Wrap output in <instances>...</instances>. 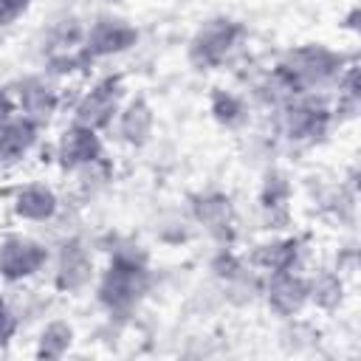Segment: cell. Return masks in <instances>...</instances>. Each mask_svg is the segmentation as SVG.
Segmentation results:
<instances>
[{
	"label": "cell",
	"instance_id": "6da1fadb",
	"mask_svg": "<svg viewBox=\"0 0 361 361\" xmlns=\"http://www.w3.org/2000/svg\"><path fill=\"white\" fill-rule=\"evenodd\" d=\"M152 285V262L149 251L135 240H116L110 245L104 268L96 274L93 290L96 302L107 310V316H130Z\"/></svg>",
	"mask_w": 361,
	"mask_h": 361
},
{
	"label": "cell",
	"instance_id": "7a4b0ae2",
	"mask_svg": "<svg viewBox=\"0 0 361 361\" xmlns=\"http://www.w3.org/2000/svg\"><path fill=\"white\" fill-rule=\"evenodd\" d=\"M347 62L350 56L324 42H302L282 51L271 68L293 93H324Z\"/></svg>",
	"mask_w": 361,
	"mask_h": 361
},
{
	"label": "cell",
	"instance_id": "3957f363",
	"mask_svg": "<svg viewBox=\"0 0 361 361\" xmlns=\"http://www.w3.org/2000/svg\"><path fill=\"white\" fill-rule=\"evenodd\" d=\"M248 28L226 14L203 20L186 45V59L195 71H217L234 59V54L245 45Z\"/></svg>",
	"mask_w": 361,
	"mask_h": 361
},
{
	"label": "cell",
	"instance_id": "277c9868",
	"mask_svg": "<svg viewBox=\"0 0 361 361\" xmlns=\"http://www.w3.org/2000/svg\"><path fill=\"white\" fill-rule=\"evenodd\" d=\"M333 124V99L327 93H296L274 113L276 135L290 144H316Z\"/></svg>",
	"mask_w": 361,
	"mask_h": 361
},
{
	"label": "cell",
	"instance_id": "5b68a950",
	"mask_svg": "<svg viewBox=\"0 0 361 361\" xmlns=\"http://www.w3.org/2000/svg\"><path fill=\"white\" fill-rule=\"evenodd\" d=\"M48 268H51V288L54 293H62V296L85 293L87 288H93L99 274L93 248L79 234H68L56 243V248L51 251Z\"/></svg>",
	"mask_w": 361,
	"mask_h": 361
},
{
	"label": "cell",
	"instance_id": "8992f818",
	"mask_svg": "<svg viewBox=\"0 0 361 361\" xmlns=\"http://www.w3.org/2000/svg\"><path fill=\"white\" fill-rule=\"evenodd\" d=\"M124 99H127V85L118 73L96 76L71 102V121L104 133L113 127L116 113L124 104Z\"/></svg>",
	"mask_w": 361,
	"mask_h": 361
},
{
	"label": "cell",
	"instance_id": "52a82bcc",
	"mask_svg": "<svg viewBox=\"0 0 361 361\" xmlns=\"http://www.w3.org/2000/svg\"><path fill=\"white\" fill-rule=\"evenodd\" d=\"M51 245L25 231H8L0 237V279L8 285H25L48 271Z\"/></svg>",
	"mask_w": 361,
	"mask_h": 361
},
{
	"label": "cell",
	"instance_id": "ba28073f",
	"mask_svg": "<svg viewBox=\"0 0 361 361\" xmlns=\"http://www.w3.org/2000/svg\"><path fill=\"white\" fill-rule=\"evenodd\" d=\"M189 220L217 245H231L237 237V206L220 189H203L189 197Z\"/></svg>",
	"mask_w": 361,
	"mask_h": 361
},
{
	"label": "cell",
	"instance_id": "9c48e42d",
	"mask_svg": "<svg viewBox=\"0 0 361 361\" xmlns=\"http://www.w3.org/2000/svg\"><path fill=\"white\" fill-rule=\"evenodd\" d=\"M11 87L17 113L37 121L39 127H48L54 121V116L62 110L65 96H62V85L56 79H51L45 71L42 73H25L20 76Z\"/></svg>",
	"mask_w": 361,
	"mask_h": 361
},
{
	"label": "cell",
	"instance_id": "30bf717a",
	"mask_svg": "<svg viewBox=\"0 0 361 361\" xmlns=\"http://www.w3.org/2000/svg\"><path fill=\"white\" fill-rule=\"evenodd\" d=\"M138 39H141V31L127 17L99 14L85 25L82 48L93 62H102V59H113V56L133 51L138 45Z\"/></svg>",
	"mask_w": 361,
	"mask_h": 361
},
{
	"label": "cell",
	"instance_id": "8fae6325",
	"mask_svg": "<svg viewBox=\"0 0 361 361\" xmlns=\"http://www.w3.org/2000/svg\"><path fill=\"white\" fill-rule=\"evenodd\" d=\"M8 212L17 223L28 226H51L62 212L59 192L45 180H25L17 183L8 195Z\"/></svg>",
	"mask_w": 361,
	"mask_h": 361
},
{
	"label": "cell",
	"instance_id": "7c38bea8",
	"mask_svg": "<svg viewBox=\"0 0 361 361\" xmlns=\"http://www.w3.org/2000/svg\"><path fill=\"white\" fill-rule=\"evenodd\" d=\"M290 200H293L290 175L279 166H268L257 189V209H259L262 228L268 234L290 228Z\"/></svg>",
	"mask_w": 361,
	"mask_h": 361
},
{
	"label": "cell",
	"instance_id": "4fadbf2b",
	"mask_svg": "<svg viewBox=\"0 0 361 361\" xmlns=\"http://www.w3.org/2000/svg\"><path fill=\"white\" fill-rule=\"evenodd\" d=\"M104 155H107V149H104L102 133L90 130L85 124H76V121L65 124L54 141V161L65 175H71Z\"/></svg>",
	"mask_w": 361,
	"mask_h": 361
},
{
	"label": "cell",
	"instance_id": "5bb4252c",
	"mask_svg": "<svg viewBox=\"0 0 361 361\" xmlns=\"http://www.w3.org/2000/svg\"><path fill=\"white\" fill-rule=\"evenodd\" d=\"M259 296L265 299L268 310L276 313L279 319H296L305 307H310L307 305V276L302 268L262 274Z\"/></svg>",
	"mask_w": 361,
	"mask_h": 361
},
{
	"label": "cell",
	"instance_id": "9a60e30c",
	"mask_svg": "<svg viewBox=\"0 0 361 361\" xmlns=\"http://www.w3.org/2000/svg\"><path fill=\"white\" fill-rule=\"evenodd\" d=\"M248 265L259 274H276V271H293L305 262V240L290 231H276L262 237L248 254Z\"/></svg>",
	"mask_w": 361,
	"mask_h": 361
},
{
	"label": "cell",
	"instance_id": "2e32d148",
	"mask_svg": "<svg viewBox=\"0 0 361 361\" xmlns=\"http://www.w3.org/2000/svg\"><path fill=\"white\" fill-rule=\"evenodd\" d=\"M155 127H158L155 107L149 104L147 96L135 93V96L124 99V104L118 107L116 121H113L110 130L116 133L118 144H124L127 149H144L155 138Z\"/></svg>",
	"mask_w": 361,
	"mask_h": 361
},
{
	"label": "cell",
	"instance_id": "e0dca14e",
	"mask_svg": "<svg viewBox=\"0 0 361 361\" xmlns=\"http://www.w3.org/2000/svg\"><path fill=\"white\" fill-rule=\"evenodd\" d=\"M39 133L42 127L20 113H14L11 118H6L0 124V166H14L23 164L39 144Z\"/></svg>",
	"mask_w": 361,
	"mask_h": 361
},
{
	"label": "cell",
	"instance_id": "ac0fdd59",
	"mask_svg": "<svg viewBox=\"0 0 361 361\" xmlns=\"http://www.w3.org/2000/svg\"><path fill=\"white\" fill-rule=\"evenodd\" d=\"M307 276V305L322 310V313H333L341 307L344 302V290H347V276H341L333 265H319L313 271H305Z\"/></svg>",
	"mask_w": 361,
	"mask_h": 361
},
{
	"label": "cell",
	"instance_id": "d6986e66",
	"mask_svg": "<svg viewBox=\"0 0 361 361\" xmlns=\"http://www.w3.org/2000/svg\"><path fill=\"white\" fill-rule=\"evenodd\" d=\"M251 102L245 93L234 87H212L209 93V116L223 127V130H243L251 121Z\"/></svg>",
	"mask_w": 361,
	"mask_h": 361
},
{
	"label": "cell",
	"instance_id": "ffe728a7",
	"mask_svg": "<svg viewBox=\"0 0 361 361\" xmlns=\"http://www.w3.org/2000/svg\"><path fill=\"white\" fill-rule=\"evenodd\" d=\"M355 200H358V189L350 186L347 180H338V183H330V186H322L319 195H316V206H319V214L324 220H333V223H353L355 220Z\"/></svg>",
	"mask_w": 361,
	"mask_h": 361
},
{
	"label": "cell",
	"instance_id": "44dd1931",
	"mask_svg": "<svg viewBox=\"0 0 361 361\" xmlns=\"http://www.w3.org/2000/svg\"><path fill=\"white\" fill-rule=\"evenodd\" d=\"M85 25L76 14H65V17H56L45 34H42V54H59V51H73V48H82V39H85Z\"/></svg>",
	"mask_w": 361,
	"mask_h": 361
},
{
	"label": "cell",
	"instance_id": "7402d4cb",
	"mask_svg": "<svg viewBox=\"0 0 361 361\" xmlns=\"http://www.w3.org/2000/svg\"><path fill=\"white\" fill-rule=\"evenodd\" d=\"M73 341H76L73 324H71L68 319H51V322H45V324L39 327L34 353H37L39 358H62V355L71 353Z\"/></svg>",
	"mask_w": 361,
	"mask_h": 361
},
{
	"label": "cell",
	"instance_id": "603a6c76",
	"mask_svg": "<svg viewBox=\"0 0 361 361\" xmlns=\"http://www.w3.org/2000/svg\"><path fill=\"white\" fill-rule=\"evenodd\" d=\"M71 178H73L76 195L87 200V197H96V195L113 180V164H110V158L104 155V158H99V161H93V164H87V166L71 172Z\"/></svg>",
	"mask_w": 361,
	"mask_h": 361
},
{
	"label": "cell",
	"instance_id": "cb8c5ba5",
	"mask_svg": "<svg viewBox=\"0 0 361 361\" xmlns=\"http://www.w3.org/2000/svg\"><path fill=\"white\" fill-rule=\"evenodd\" d=\"M245 268H248V259H245L243 251L234 248V243L231 245H217L212 259H209V271L214 274L217 282H228V279L240 276Z\"/></svg>",
	"mask_w": 361,
	"mask_h": 361
},
{
	"label": "cell",
	"instance_id": "d4e9b609",
	"mask_svg": "<svg viewBox=\"0 0 361 361\" xmlns=\"http://www.w3.org/2000/svg\"><path fill=\"white\" fill-rule=\"evenodd\" d=\"M20 327H23V316H20L17 305L11 299L0 296V347L11 344L20 333Z\"/></svg>",
	"mask_w": 361,
	"mask_h": 361
},
{
	"label": "cell",
	"instance_id": "484cf974",
	"mask_svg": "<svg viewBox=\"0 0 361 361\" xmlns=\"http://www.w3.org/2000/svg\"><path fill=\"white\" fill-rule=\"evenodd\" d=\"M34 0H0V28H8L20 23L31 11Z\"/></svg>",
	"mask_w": 361,
	"mask_h": 361
},
{
	"label": "cell",
	"instance_id": "4316f807",
	"mask_svg": "<svg viewBox=\"0 0 361 361\" xmlns=\"http://www.w3.org/2000/svg\"><path fill=\"white\" fill-rule=\"evenodd\" d=\"M17 113V104H14V96H11V87L0 82V124L6 118H11Z\"/></svg>",
	"mask_w": 361,
	"mask_h": 361
},
{
	"label": "cell",
	"instance_id": "83f0119b",
	"mask_svg": "<svg viewBox=\"0 0 361 361\" xmlns=\"http://www.w3.org/2000/svg\"><path fill=\"white\" fill-rule=\"evenodd\" d=\"M341 28H344V31H350V34H355V31H358V6H355V3H353V6L347 8V14L341 17Z\"/></svg>",
	"mask_w": 361,
	"mask_h": 361
}]
</instances>
